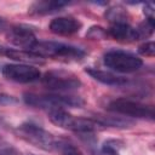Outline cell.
I'll return each instance as SVG.
<instances>
[{
  "label": "cell",
  "mask_w": 155,
  "mask_h": 155,
  "mask_svg": "<svg viewBox=\"0 0 155 155\" xmlns=\"http://www.w3.org/2000/svg\"><path fill=\"white\" fill-rule=\"evenodd\" d=\"M85 71L94 80L99 81L101 84L108 85V86H121L127 82L126 78L116 75L108 70H102V69H97V68H86Z\"/></svg>",
  "instance_id": "obj_12"
},
{
  "label": "cell",
  "mask_w": 155,
  "mask_h": 155,
  "mask_svg": "<svg viewBox=\"0 0 155 155\" xmlns=\"http://www.w3.org/2000/svg\"><path fill=\"white\" fill-rule=\"evenodd\" d=\"M86 36L92 40H102L107 36V30L99 25H93L88 29V31L86 33Z\"/></svg>",
  "instance_id": "obj_20"
},
{
  "label": "cell",
  "mask_w": 155,
  "mask_h": 155,
  "mask_svg": "<svg viewBox=\"0 0 155 155\" xmlns=\"http://www.w3.org/2000/svg\"><path fill=\"white\" fill-rule=\"evenodd\" d=\"M28 155H34V154H28Z\"/></svg>",
  "instance_id": "obj_27"
},
{
  "label": "cell",
  "mask_w": 155,
  "mask_h": 155,
  "mask_svg": "<svg viewBox=\"0 0 155 155\" xmlns=\"http://www.w3.org/2000/svg\"><path fill=\"white\" fill-rule=\"evenodd\" d=\"M17 134L27 143L41 150H45V151L56 150L57 138L52 133L46 131L44 127H41L40 125L33 121H27L21 124L17 127Z\"/></svg>",
  "instance_id": "obj_4"
},
{
  "label": "cell",
  "mask_w": 155,
  "mask_h": 155,
  "mask_svg": "<svg viewBox=\"0 0 155 155\" xmlns=\"http://www.w3.org/2000/svg\"><path fill=\"white\" fill-rule=\"evenodd\" d=\"M107 35H109L114 40L121 41V42H131V41L139 40L136 28L131 27L128 23L111 24V27L107 30Z\"/></svg>",
  "instance_id": "obj_11"
},
{
  "label": "cell",
  "mask_w": 155,
  "mask_h": 155,
  "mask_svg": "<svg viewBox=\"0 0 155 155\" xmlns=\"http://www.w3.org/2000/svg\"><path fill=\"white\" fill-rule=\"evenodd\" d=\"M138 52L142 56H145V57H154V53H155V44L153 41L144 42L143 45H140L138 47Z\"/></svg>",
  "instance_id": "obj_21"
},
{
  "label": "cell",
  "mask_w": 155,
  "mask_h": 155,
  "mask_svg": "<svg viewBox=\"0 0 155 155\" xmlns=\"http://www.w3.org/2000/svg\"><path fill=\"white\" fill-rule=\"evenodd\" d=\"M6 38L12 45L21 47L25 51H30L33 46L38 42V39L34 31L29 27L22 25V24L11 27L6 34Z\"/></svg>",
  "instance_id": "obj_9"
},
{
  "label": "cell",
  "mask_w": 155,
  "mask_h": 155,
  "mask_svg": "<svg viewBox=\"0 0 155 155\" xmlns=\"http://www.w3.org/2000/svg\"><path fill=\"white\" fill-rule=\"evenodd\" d=\"M5 56L10 59H13L16 62H19L21 64H29V63H34V64H44V58H41L40 56L30 52V51H25V50H13V48H6Z\"/></svg>",
  "instance_id": "obj_14"
},
{
  "label": "cell",
  "mask_w": 155,
  "mask_h": 155,
  "mask_svg": "<svg viewBox=\"0 0 155 155\" xmlns=\"http://www.w3.org/2000/svg\"><path fill=\"white\" fill-rule=\"evenodd\" d=\"M103 62L108 68L117 73H133L143 65V61L138 56L122 50L108 51L103 57Z\"/></svg>",
  "instance_id": "obj_6"
},
{
  "label": "cell",
  "mask_w": 155,
  "mask_h": 155,
  "mask_svg": "<svg viewBox=\"0 0 155 155\" xmlns=\"http://www.w3.org/2000/svg\"><path fill=\"white\" fill-rule=\"evenodd\" d=\"M107 109L111 113L120 114L124 116L134 117V119H154V109L151 105L143 104L137 101L128 98H116L109 102Z\"/></svg>",
  "instance_id": "obj_5"
},
{
  "label": "cell",
  "mask_w": 155,
  "mask_h": 155,
  "mask_svg": "<svg viewBox=\"0 0 155 155\" xmlns=\"http://www.w3.org/2000/svg\"><path fill=\"white\" fill-rule=\"evenodd\" d=\"M30 52L41 58H53L64 61H78L85 57L86 52L76 46L58 42V41H39L33 46Z\"/></svg>",
  "instance_id": "obj_2"
},
{
  "label": "cell",
  "mask_w": 155,
  "mask_h": 155,
  "mask_svg": "<svg viewBox=\"0 0 155 155\" xmlns=\"http://www.w3.org/2000/svg\"><path fill=\"white\" fill-rule=\"evenodd\" d=\"M1 23H2V18L0 17V24H1Z\"/></svg>",
  "instance_id": "obj_26"
},
{
  "label": "cell",
  "mask_w": 155,
  "mask_h": 155,
  "mask_svg": "<svg viewBox=\"0 0 155 155\" xmlns=\"http://www.w3.org/2000/svg\"><path fill=\"white\" fill-rule=\"evenodd\" d=\"M25 104L41 109H56V108H81L85 105V99L80 96L63 94V93H33L27 92L23 94Z\"/></svg>",
  "instance_id": "obj_1"
},
{
  "label": "cell",
  "mask_w": 155,
  "mask_h": 155,
  "mask_svg": "<svg viewBox=\"0 0 155 155\" xmlns=\"http://www.w3.org/2000/svg\"><path fill=\"white\" fill-rule=\"evenodd\" d=\"M5 52H6V47L0 45V56H5Z\"/></svg>",
  "instance_id": "obj_25"
},
{
  "label": "cell",
  "mask_w": 155,
  "mask_h": 155,
  "mask_svg": "<svg viewBox=\"0 0 155 155\" xmlns=\"http://www.w3.org/2000/svg\"><path fill=\"white\" fill-rule=\"evenodd\" d=\"M0 155H17V153L11 147H2L0 148Z\"/></svg>",
  "instance_id": "obj_24"
},
{
  "label": "cell",
  "mask_w": 155,
  "mask_h": 155,
  "mask_svg": "<svg viewBox=\"0 0 155 155\" xmlns=\"http://www.w3.org/2000/svg\"><path fill=\"white\" fill-rule=\"evenodd\" d=\"M47 114H48V119L51 120L52 124H54L56 126H58L61 128L69 130L73 132L92 133L99 128V125L94 120L87 119V117L74 116L70 113H68L65 109H61V108L50 109V110H47Z\"/></svg>",
  "instance_id": "obj_3"
},
{
  "label": "cell",
  "mask_w": 155,
  "mask_h": 155,
  "mask_svg": "<svg viewBox=\"0 0 155 155\" xmlns=\"http://www.w3.org/2000/svg\"><path fill=\"white\" fill-rule=\"evenodd\" d=\"M82 27V23L74 17H57L50 22L48 29L57 35H73L78 33Z\"/></svg>",
  "instance_id": "obj_10"
},
{
  "label": "cell",
  "mask_w": 155,
  "mask_h": 155,
  "mask_svg": "<svg viewBox=\"0 0 155 155\" xmlns=\"http://www.w3.org/2000/svg\"><path fill=\"white\" fill-rule=\"evenodd\" d=\"M68 6V2L65 1H58V0H44V1H36L29 7L30 15H50L54 13L57 11H61L63 7Z\"/></svg>",
  "instance_id": "obj_13"
},
{
  "label": "cell",
  "mask_w": 155,
  "mask_h": 155,
  "mask_svg": "<svg viewBox=\"0 0 155 155\" xmlns=\"http://www.w3.org/2000/svg\"><path fill=\"white\" fill-rule=\"evenodd\" d=\"M1 74L7 80L19 84H28L41 79V73L38 68L30 64H21V63L5 64L1 69Z\"/></svg>",
  "instance_id": "obj_8"
},
{
  "label": "cell",
  "mask_w": 155,
  "mask_h": 155,
  "mask_svg": "<svg viewBox=\"0 0 155 155\" xmlns=\"http://www.w3.org/2000/svg\"><path fill=\"white\" fill-rule=\"evenodd\" d=\"M154 27H155V23H154V19H145L143 23L139 24L138 28H136L137 33H138V38L139 39H143V38H148L153 34L154 31Z\"/></svg>",
  "instance_id": "obj_18"
},
{
  "label": "cell",
  "mask_w": 155,
  "mask_h": 155,
  "mask_svg": "<svg viewBox=\"0 0 155 155\" xmlns=\"http://www.w3.org/2000/svg\"><path fill=\"white\" fill-rule=\"evenodd\" d=\"M15 102H16V99L12 96L0 93V104H11V103H15Z\"/></svg>",
  "instance_id": "obj_23"
},
{
  "label": "cell",
  "mask_w": 155,
  "mask_h": 155,
  "mask_svg": "<svg viewBox=\"0 0 155 155\" xmlns=\"http://www.w3.org/2000/svg\"><path fill=\"white\" fill-rule=\"evenodd\" d=\"M105 17H107V19H108L111 24H116V23H127L128 13H127V11H126L122 6L116 5V6L109 7V8L105 11Z\"/></svg>",
  "instance_id": "obj_16"
},
{
  "label": "cell",
  "mask_w": 155,
  "mask_h": 155,
  "mask_svg": "<svg viewBox=\"0 0 155 155\" xmlns=\"http://www.w3.org/2000/svg\"><path fill=\"white\" fill-rule=\"evenodd\" d=\"M144 15L147 16L148 19H154V6L151 2H147L144 6Z\"/></svg>",
  "instance_id": "obj_22"
},
{
  "label": "cell",
  "mask_w": 155,
  "mask_h": 155,
  "mask_svg": "<svg viewBox=\"0 0 155 155\" xmlns=\"http://www.w3.org/2000/svg\"><path fill=\"white\" fill-rule=\"evenodd\" d=\"M56 150H58L62 155H84L75 144L67 139H57Z\"/></svg>",
  "instance_id": "obj_17"
},
{
  "label": "cell",
  "mask_w": 155,
  "mask_h": 155,
  "mask_svg": "<svg viewBox=\"0 0 155 155\" xmlns=\"http://www.w3.org/2000/svg\"><path fill=\"white\" fill-rule=\"evenodd\" d=\"M41 81L45 87L51 91H71L81 86V80L71 71L53 69L46 71L41 76Z\"/></svg>",
  "instance_id": "obj_7"
},
{
  "label": "cell",
  "mask_w": 155,
  "mask_h": 155,
  "mask_svg": "<svg viewBox=\"0 0 155 155\" xmlns=\"http://www.w3.org/2000/svg\"><path fill=\"white\" fill-rule=\"evenodd\" d=\"M99 126H108V127H117V128H126L133 125V121L128 117L122 116H110V115H102L98 114L92 117Z\"/></svg>",
  "instance_id": "obj_15"
},
{
  "label": "cell",
  "mask_w": 155,
  "mask_h": 155,
  "mask_svg": "<svg viewBox=\"0 0 155 155\" xmlns=\"http://www.w3.org/2000/svg\"><path fill=\"white\" fill-rule=\"evenodd\" d=\"M120 145L122 144L119 140H107L103 144L99 151V155H119Z\"/></svg>",
  "instance_id": "obj_19"
}]
</instances>
